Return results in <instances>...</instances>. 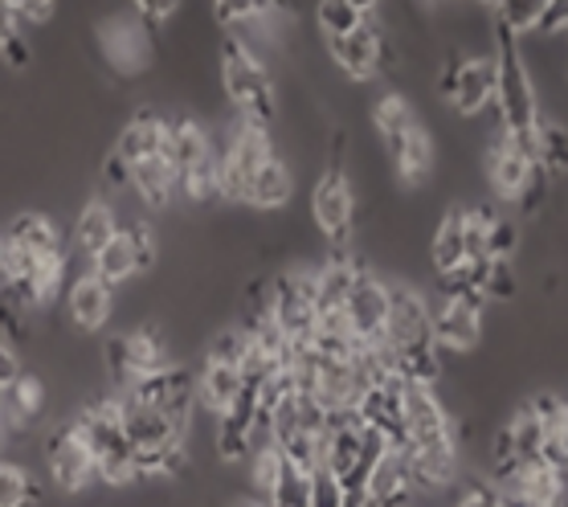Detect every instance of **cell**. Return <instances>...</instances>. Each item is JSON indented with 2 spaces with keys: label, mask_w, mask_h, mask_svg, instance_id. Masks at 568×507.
<instances>
[{
  "label": "cell",
  "mask_w": 568,
  "mask_h": 507,
  "mask_svg": "<svg viewBox=\"0 0 568 507\" xmlns=\"http://www.w3.org/2000/svg\"><path fill=\"white\" fill-rule=\"evenodd\" d=\"M385 361L388 373L405 385H438L442 348L434 344L429 303L414 286H388V327H385Z\"/></svg>",
  "instance_id": "obj_1"
},
{
  "label": "cell",
  "mask_w": 568,
  "mask_h": 507,
  "mask_svg": "<svg viewBox=\"0 0 568 507\" xmlns=\"http://www.w3.org/2000/svg\"><path fill=\"white\" fill-rule=\"evenodd\" d=\"M491 58H495V107H499V123H504V140L519 148L524 156L536 160V135H540V94H536V79H531V62L524 53V41L511 38L499 21L491 17Z\"/></svg>",
  "instance_id": "obj_2"
},
{
  "label": "cell",
  "mask_w": 568,
  "mask_h": 507,
  "mask_svg": "<svg viewBox=\"0 0 568 507\" xmlns=\"http://www.w3.org/2000/svg\"><path fill=\"white\" fill-rule=\"evenodd\" d=\"M115 402L135 467H140V479H155V475L176 479V475H184L189 470V429H181L152 405L135 402L131 393H119Z\"/></svg>",
  "instance_id": "obj_3"
},
{
  "label": "cell",
  "mask_w": 568,
  "mask_h": 507,
  "mask_svg": "<svg viewBox=\"0 0 568 507\" xmlns=\"http://www.w3.org/2000/svg\"><path fill=\"white\" fill-rule=\"evenodd\" d=\"M217 58H221V87H225V99L242 111L246 123L271 128L274 115H278V91H274L271 65L262 62L258 53L246 45V38H237V33H225V38H221Z\"/></svg>",
  "instance_id": "obj_4"
},
{
  "label": "cell",
  "mask_w": 568,
  "mask_h": 507,
  "mask_svg": "<svg viewBox=\"0 0 568 507\" xmlns=\"http://www.w3.org/2000/svg\"><path fill=\"white\" fill-rule=\"evenodd\" d=\"M74 429L82 434V443L91 450L94 467H99V483L106 487H131L140 483V467H135V455H131V443L123 434V422H119V402H91L82 405L74 417Z\"/></svg>",
  "instance_id": "obj_5"
},
{
  "label": "cell",
  "mask_w": 568,
  "mask_h": 507,
  "mask_svg": "<svg viewBox=\"0 0 568 507\" xmlns=\"http://www.w3.org/2000/svg\"><path fill=\"white\" fill-rule=\"evenodd\" d=\"M278 156L271 143V131L258 128V123H237L233 135L225 140V148L217 152V184H221V201H233L242 205L246 201L250 181L258 176L271 160Z\"/></svg>",
  "instance_id": "obj_6"
},
{
  "label": "cell",
  "mask_w": 568,
  "mask_h": 507,
  "mask_svg": "<svg viewBox=\"0 0 568 507\" xmlns=\"http://www.w3.org/2000/svg\"><path fill=\"white\" fill-rule=\"evenodd\" d=\"M266 320L278 327V336L291 348H307L315 339V327H320V315H315V271L295 266V271L278 274L271 286Z\"/></svg>",
  "instance_id": "obj_7"
},
{
  "label": "cell",
  "mask_w": 568,
  "mask_h": 507,
  "mask_svg": "<svg viewBox=\"0 0 568 507\" xmlns=\"http://www.w3.org/2000/svg\"><path fill=\"white\" fill-rule=\"evenodd\" d=\"M311 217H315L323 242L332 246V258H348V246L356 237V193H352L339 160L311 189Z\"/></svg>",
  "instance_id": "obj_8"
},
{
  "label": "cell",
  "mask_w": 568,
  "mask_h": 507,
  "mask_svg": "<svg viewBox=\"0 0 568 507\" xmlns=\"http://www.w3.org/2000/svg\"><path fill=\"white\" fill-rule=\"evenodd\" d=\"M169 365H172L169 344L155 336V332H148V327L119 332V336L106 339V368H111L119 393L128 389V385H135V381L164 373Z\"/></svg>",
  "instance_id": "obj_9"
},
{
  "label": "cell",
  "mask_w": 568,
  "mask_h": 507,
  "mask_svg": "<svg viewBox=\"0 0 568 507\" xmlns=\"http://www.w3.org/2000/svg\"><path fill=\"white\" fill-rule=\"evenodd\" d=\"M45 463H50V479L62 495H82L99 483V467H94L91 450L82 443V434L70 426H53L45 438Z\"/></svg>",
  "instance_id": "obj_10"
},
{
  "label": "cell",
  "mask_w": 568,
  "mask_h": 507,
  "mask_svg": "<svg viewBox=\"0 0 568 507\" xmlns=\"http://www.w3.org/2000/svg\"><path fill=\"white\" fill-rule=\"evenodd\" d=\"M123 393H131L135 402L152 405V409H160V414L172 417L181 429H189V422L196 414V373L184 365H169L164 373L135 381Z\"/></svg>",
  "instance_id": "obj_11"
},
{
  "label": "cell",
  "mask_w": 568,
  "mask_h": 507,
  "mask_svg": "<svg viewBox=\"0 0 568 507\" xmlns=\"http://www.w3.org/2000/svg\"><path fill=\"white\" fill-rule=\"evenodd\" d=\"M344 320L352 327V339L361 348H385V327H388V283L376 274L361 271L344 303Z\"/></svg>",
  "instance_id": "obj_12"
},
{
  "label": "cell",
  "mask_w": 568,
  "mask_h": 507,
  "mask_svg": "<svg viewBox=\"0 0 568 507\" xmlns=\"http://www.w3.org/2000/svg\"><path fill=\"white\" fill-rule=\"evenodd\" d=\"M442 443H454V426L438 389L405 385V450H426Z\"/></svg>",
  "instance_id": "obj_13"
},
{
  "label": "cell",
  "mask_w": 568,
  "mask_h": 507,
  "mask_svg": "<svg viewBox=\"0 0 568 507\" xmlns=\"http://www.w3.org/2000/svg\"><path fill=\"white\" fill-rule=\"evenodd\" d=\"M327 53H332V62L356 82H368L376 79V70L385 65V33L376 26V17H368L361 29H352L344 38H332L327 41Z\"/></svg>",
  "instance_id": "obj_14"
},
{
  "label": "cell",
  "mask_w": 568,
  "mask_h": 507,
  "mask_svg": "<svg viewBox=\"0 0 568 507\" xmlns=\"http://www.w3.org/2000/svg\"><path fill=\"white\" fill-rule=\"evenodd\" d=\"M429 327H434V344L442 352H470L483 339V307L438 295L429 303Z\"/></svg>",
  "instance_id": "obj_15"
},
{
  "label": "cell",
  "mask_w": 568,
  "mask_h": 507,
  "mask_svg": "<svg viewBox=\"0 0 568 507\" xmlns=\"http://www.w3.org/2000/svg\"><path fill=\"white\" fill-rule=\"evenodd\" d=\"M495 87H499V74H495L491 53L463 58V62H458V74H454L450 107L463 119H475L478 111H487V107L495 103Z\"/></svg>",
  "instance_id": "obj_16"
},
{
  "label": "cell",
  "mask_w": 568,
  "mask_h": 507,
  "mask_svg": "<svg viewBox=\"0 0 568 507\" xmlns=\"http://www.w3.org/2000/svg\"><path fill=\"white\" fill-rule=\"evenodd\" d=\"M540 176H544L540 164H536L531 156H524L519 148H511L507 140L495 143V152L487 156V181H491L495 196H504V201H511V205H519Z\"/></svg>",
  "instance_id": "obj_17"
},
{
  "label": "cell",
  "mask_w": 568,
  "mask_h": 507,
  "mask_svg": "<svg viewBox=\"0 0 568 507\" xmlns=\"http://www.w3.org/2000/svg\"><path fill=\"white\" fill-rule=\"evenodd\" d=\"M65 312H70V324L78 332H103L115 315V291L103 278H94L91 271L78 274L70 283V295H65Z\"/></svg>",
  "instance_id": "obj_18"
},
{
  "label": "cell",
  "mask_w": 568,
  "mask_h": 507,
  "mask_svg": "<svg viewBox=\"0 0 568 507\" xmlns=\"http://www.w3.org/2000/svg\"><path fill=\"white\" fill-rule=\"evenodd\" d=\"M417 495L409 487V470H405V450L388 446L385 455L376 458V467L368 470L364 483V507H414Z\"/></svg>",
  "instance_id": "obj_19"
},
{
  "label": "cell",
  "mask_w": 568,
  "mask_h": 507,
  "mask_svg": "<svg viewBox=\"0 0 568 507\" xmlns=\"http://www.w3.org/2000/svg\"><path fill=\"white\" fill-rule=\"evenodd\" d=\"M164 140H169V119L143 107V111H135V115L123 123V131H119L115 156L131 169V164H140V160H148V156H160V152H164Z\"/></svg>",
  "instance_id": "obj_20"
},
{
  "label": "cell",
  "mask_w": 568,
  "mask_h": 507,
  "mask_svg": "<svg viewBox=\"0 0 568 507\" xmlns=\"http://www.w3.org/2000/svg\"><path fill=\"white\" fill-rule=\"evenodd\" d=\"M131 189H135V196H140L143 205L164 209L172 196H176V189H181V176L172 169V160L160 152V156H148V160H140V164H131Z\"/></svg>",
  "instance_id": "obj_21"
},
{
  "label": "cell",
  "mask_w": 568,
  "mask_h": 507,
  "mask_svg": "<svg viewBox=\"0 0 568 507\" xmlns=\"http://www.w3.org/2000/svg\"><path fill=\"white\" fill-rule=\"evenodd\" d=\"M246 389V381H242V368H230V365H201L196 373V405L205 409V414L221 417L230 409L237 397Z\"/></svg>",
  "instance_id": "obj_22"
},
{
  "label": "cell",
  "mask_w": 568,
  "mask_h": 507,
  "mask_svg": "<svg viewBox=\"0 0 568 507\" xmlns=\"http://www.w3.org/2000/svg\"><path fill=\"white\" fill-rule=\"evenodd\" d=\"M466 262V209H446L442 213L434 242H429V266L434 274H454Z\"/></svg>",
  "instance_id": "obj_23"
},
{
  "label": "cell",
  "mask_w": 568,
  "mask_h": 507,
  "mask_svg": "<svg viewBox=\"0 0 568 507\" xmlns=\"http://www.w3.org/2000/svg\"><path fill=\"white\" fill-rule=\"evenodd\" d=\"M291 196H295V176H291V169H286L283 156H274L271 164L250 181L246 201H242V205L258 209V213H278V209L291 205Z\"/></svg>",
  "instance_id": "obj_24"
},
{
  "label": "cell",
  "mask_w": 568,
  "mask_h": 507,
  "mask_svg": "<svg viewBox=\"0 0 568 507\" xmlns=\"http://www.w3.org/2000/svg\"><path fill=\"white\" fill-rule=\"evenodd\" d=\"M123 222L115 217V209L106 205V201H91V205H82L78 213V225H74V250L82 258H99V250H106L111 237H119Z\"/></svg>",
  "instance_id": "obj_25"
},
{
  "label": "cell",
  "mask_w": 568,
  "mask_h": 507,
  "mask_svg": "<svg viewBox=\"0 0 568 507\" xmlns=\"http://www.w3.org/2000/svg\"><path fill=\"white\" fill-rule=\"evenodd\" d=\"M45 414V385L38 377H26L17 381L13 389L4 393V402H0V429L9 426L13 434H21L26 426H33L38 417Z\"/></svg>",
  "instance_id": "obj_26"
},
{
  "label": "cell",
  "mask_w": 568,
  "mask_h": 507,
  "mask_svg": "<svg viewBox=\"0 0 568 507\" xmlns=\"http://www.w3.org/2000/svg\"><path fill=\"white\" fill-rule=\"evenodd\" d=\"M373 128H376V135L385 140L388 152H397L400 143H405L417 128H422V119L414 115V107L405 103L400 94L388 91V94H381V99L373 103Z\"/></svg>",
  "instance_id": "obj_27"
},
{
  "label": "cell",
  "mask_w": 568,
  "mask_h": 507,
  "mask_svg": "<svg viewBox=\"0 0 568 507\" xmlns=\"http://www.w3.org/2000/svg\"><path fill=\"white\" fill-rule=\"evenodd\" d=\"M388 160H393L400 184H409V189H414V184H426L429 172H434V140H429V131L417 128L397 152H388Z\"/></svg>",
  "instance_id": "obj_28"
},
{
  "label": "cell",
  "mask_w": 568,
  "mask_h": 507,
  "mask_svg": "<svg viewBox=\"0 0 568 507\" xmlns=\"http://www.w3.org/2000/svg\"><path fill=\"white\" fill-rule=\"evenodd\" d=\"M91 274L94 278H103L111 291L123 283H131L135 278V254H131V237L119 230V237H111L106 242V250H99V258H91Z\"/></svg>",
  "instance_id": "obj_29"
},
{
  "label": "cell",
  "mask_w": 568,
  "mask_h": 507,
  "mask_svg": "<svg viewBox=\"0 0 568 507\" xmlns=\"http://www.w3.org/2000/svg\"><path fill=\"white\" fill-rule=\"evenodd\" d=\"M368 17H373V4H361V0H323V4H315V21L327 33V41L361 29Z\"/></svg>",
  "instance_id": "obj_30"
},
{
  "label": "cell",
  "mask_w": 568,
  "mask_h": 507,
  "mask_svg": "<svg viewBox=\"0 0 568 507\" xmlns=\"http://www.w3.org/2000/svg\"><path fill=\"white\" fill-rule=\"evenodd\" d=\"M536 164L544 176H568V128L544 119L536 135Z\"/></svg>",
  "instance_id": "obj_31"
},
{
  "label": "cell",
  "mask_w": 568,
  "mask_h": 507,
  "mask_svg": "<svg viewBox=\"0 0 568 507\" xmlns=\"http://www.w3.org/2000/svg\"><path fill=\"white\" fill-rule=\"evenodd\" d=\"M544 9H548V0H504V4H495V21H499L511 38L524 41L536 33Z\"/></svg>",
  "instance_id": "obj_32"
},
{
  "label": "cell",
  "mask_w": 568,
  "mask_h": 507,
  "mask_svg": "<svg viewBox=\"0 0 568 507\" xmlns=\"http://www.w3.org/2000/svg\"><path fill=\"white\" fill-rule=\"evenodd\" d=\"M311 487H315V470H303L283 458V475L274 483V495L266 507H311Z\"/></svg>",
  "instance_id": "obj_33"
},
{
  "label": "cell",
  "mask_w": 568,
  "mask_h": 507,
  "mask_svg": "<svg viewBox=\"0 0 568 507\" xmlns=\"http://www.w3.org/2000/svg\"><path fill=\"white\" fill-rule=\"evenodd\" d=\"M278 475H283V455L274 450V443H262L258 450L250 455V487H254V499H258V504H271Z\"/></svg>",
  "instance_id": "obj_34"
},
{
  "label": "cell",
  "mask_w": 568,
  "mask_h": 507,
  "mask_svg": "<svg viewBox=\"0 0 568 507\" xmlns=\"http://www.w3.org/2000/svg\"><path fill=\"white\" fill-rule=\"evenodd\" d=\"M528 409H531V417L540 422L548 443H560V438L568 434V402L560 397V393H536V397L528 402Z\"/></svg>",
  "instance_id": "obj_35"
},
{
  "label": "cell",
  "mask_w": 568,
  "mask_h": 507,
  "mask_svg": "<svg viewBox=\"0 0 568 507\" xmlns=\"http://www.w3.org/2000/svg\"><path fill=\"white\" fill-rule=\"evenodd\" d=\"M246 352H250V332H246V327H221L217 336L205 344V361H209V365L242 368Z\"/></svg>",
  "instance_id": "obj_36"
},
{
  "label": "cell",
  "mask_w": 568,
  "mask_h": 507,
  "mask_svg": "<svg viewBox=\"0 0 568 507\" xmlns=\"http://www.w3.org/2000/svg\"><path fill=\"white\" fill-rule=\"evenodd\" d=\"M271 9L274 4H262V0H217V4H213V21L233 33V29H242V26H258V21H266Z\"/></svg>",
  "instance_id": "obj_37"
},
{
  "label": "cell",
  "mask_w": 568,
  "mask_h": 507,
  "mask_svg": "<svg viewBox=\"0 0 568 507\" xmlns=\"http://www.w3.org/2000/svg\"><path fill=\"white\" fill-rule=\"evenodd\" d=\"M29 499H38V487L26 470L17 463H0V507H26Z\"/></svg>",
  "instance_id": "obj_38"
},
{
  "label": "cell",
  "mask_w": 568,
  "mask_h": 507,
  "mask_svg": "<svg viewBox=\"0 0 568 507\" xmlns=\"http://www.w3.org/2000/svg\"><path fill=\"white\" fill-rule=\"evenodd\" d=\"M123 234L131 237V254H135V271H152L155 258H160V246H155V234L148 222H128L123 225Z\"/></svg>",
  "instance_id": "obj_39"
},
{
  "label": "cell",
  "mask_w": 568,
  "mask_h": 507,
  "mask_svg": "<svg viewBox=\"0 0 568 507\" xmlns=\"http://www.w3.org/2000/svg\"><path fill=\"white\" fill-rule=\"evenodd\" d=\"M519 250L516 225L504 222V217H491V230H487V258L491 262H511V254Z\"/></svg>",
  "instance_id": "obj_40"
},
{
  "label": "cell",
  "mask_w": 568,
  "mask_h": 507,
  "mask_svg": "<svg viewBox=\"0 0 568 507\" xmlns=\"http://www.w3.org/2000/svg\"><path fill=\"white\" fill-rule=\"evenodd\" d=\"M9 9H13V21L21 33H26L29 26H45V21H53V13H58L53 0H9Z\"/></svg>",
  "instance_id": "obj_41"
},
{
  "label": "cell",
  "mask_w": 568,
  "mask_h": 507,
  "mask_svg": "<svg viewBox=\"0 0 568 507\" xmlns=\"http://www.w3.org/2000/svg\"><path fill=\"white\" fill-rule=\"evenodd\" d=\"M454 507H504V499H499V491H495L491 483H470V487L454 499Z\"/></svg>",
  "instance_id": "obj_42"
},
{
  "label": "cell",
  "mask_w": 568,
  "mask_h": 507,
  "mask_svg": "<svg viewBox=\"0 0 568 507\" xmlns=\"http://www.w3.org/2000/svg\"><path fill=\"white\" fill-rule=\"evenodd\" d=\"M176 9H181L176 0H140V4H135V17H140L148 29H155L160 21H169Z\"/></svg>",
  "instance_id": "obj_43"
},
{
  "label": "cell",
  "mask_w": 568,
  "mask_h": 507,
  "mask_svg": "<svg viewBox=\"0 0 568 507\" xmlns=\"http://www.w3.org/2000/svg\"><path fill=\"white\" fill-rule=\"evenodd\" d=\"M17 381H21V361H17V352L0 339V402H4V393L13 389Z\"/></svg>",
  "instance_id": "obj_44"
},
{
  "label": "cell",
  "mask_w": 568,
  "mask_h": 507,
  "mask_svg": "<svg viewBox=\"0 0 568 507\" xmlns=\"http://www.w3.org/2000/svg\"><path fill=\"white\" fill-rule=\"evenodd\" d=\"M103 184H106V189H115V193L131 189V169L115 156V152H111V156L103 160Z\"/></svg>",
  "instance_id": "obj_45"
},
{
  "label": "cell",
  "mask_w": 568,
  "mask_h": 507,
  "mask_svg": "<svg viewBox=\"0 0 568 507\" xmlns=\"http://www.w3.org/2000/svg\"><path fill=\"white\" fill-rule=\"evenodd\" d=\"M17 38H21V29H17V21H13V9H9V0H0V58H4V50H9Z\"/></svg>",
  "instance_id": "obj_46"
},
{
  "label": "cell",
  "mask_w": 568,
  "mask_h": 507,
  "mask_svg": "<svg viewBox=\"0 0 568 507\" xmlns=\"http://www.w3.org/2000/svg\"><path fill=\"white\" fill-rule=\"evenodd\" d=\"M556 450H560V463H565V475H568V434L560 438V443H552Z\"/></svg>",
  "instance_id": "obj_47"
},
{
  "label": "cell",
  "mask_w": 568,
  "mask_h": 507,
  "mask_svg": "<svg viewBox=\"0 0 568 507\" xmlns=\"http://www.w3.org/2000/svg\"><path fill=\"white\" fill-rule=\"evenodd\" d=\"M0 291H4V246H0Z\"/></svg>",
  "instance_id": "obj_48"
},
{
  "label": "cell",
  "mask_w": 568,
  "mask_h": 507,
  "mask_svg": "<svg viewBox=\"0 0 568 507\" xmlns=\"http://www.w3.org/2000/svg\"><path fill=\"white\" fill-rule=\"evenodd\" d=\"M0 438H4V429H0Z\"/></svg>",
  "instance_id": "obj_49"
}]
</instances>
